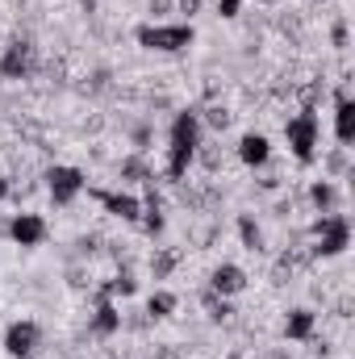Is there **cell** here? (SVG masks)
<instances>
[{"label":"cell","mask_w":355,"mask_h":359,"mask_svg":"<svg viewBox=\"0 0 355 359\" xmlns=\"http://www.w3.org/2000/svg\"><path fill=\"white\" fill-rule=\"evenodd\" d=\"M196 155H201V117L192 109H184L172 117V130H168V180L188 176Z\"/></svg>","instance_id":"obj_1"},{"label":"cell","mask_w":355,"mask_h":359,"mask_svg":"<svg viewBox=\"0 0 355 359\" xmlns=\"http://www.w3.org/2000/svg\"><path fill=\"white\" fill-rule=\"evenodd\" d=\"M284 142L293 151L297 163H314L318 159V142H322V126H318V113L314 109H301L297 117L284 121Z\"/></svg>","instance_id":"obj_2"},{"label":"cell","mask_w":355,"mask_h":359,"mask_svg":"<svg viewBox=\"0 0 355 359\" xmlns=\"http://www.w3.org/2000/svg\"><path fill=\"white\" fill-rule=\"evenodd\" d=\"M138 46L147 50H159V55H180L196 42V29L188 21H176V25H163V21H151V25H138Z\"/></svg>","instance_id":"obj_3"},{"label":"cell","mask_w":355,"mask_h":359,"mask_svg":"<svg viewBox=\"0 0 355 359\" xmlns=\"http://www.w3.org/2000/svg\"><path fill=\"white\" fill-rule=\"evenodd\" d=\"M314 234H318V243H314V255H322V259H335V255H343L347 247H351V222H347V213H322L318 217V226H314Z\"/></svg>","instance_id":"obj_4"},{"label":"cell","mask_w":355,"mask_h":359,"mask_svg":"<svg viewBox=\"0 0 355 359\" xmlns=\"http://www.w3.org/2000/svg\"><path fill=\"white\" fill-rule=\"evenodd\" d=\"M84 188H88V180H84L80 168H51L46 172V192H51L55 205H72Z\"/></svg>","instance_id":"obj_5"},{"label":"cell","mask_w":355,"mask_h":359,"mask_svg":"<svg viewBox=\"0 0 355 359\" xmlns=\"http://www.w3.org/2000/svg\"><path fill=\"white\" fill-rule=\"evenodd\" d=\"M38 343H42V334H38L34 322H8V330H4V355L34 359L38 355Z\"/></svg>","instance_id":"obj_6"},{"label":"cell","mask_w":355,"mask_h":359,"mask_svg":"<svg viewBox=\"0 0 355 359\" xmlns=\"http://www.w3.org/2000/svg\"><path fill=\"white\" fill-rule=\"evenodd\" d=\"M100 205H105V213H113V217H121V222H138L142 217V201L134 196V192H113V188H96L92 192Z\"/></svg>","instance_id":"obj_7"},{"label":"cell","mask_w":355,"mask_h":359,"mask_svg":"<svg viewBox=\"0 0 355 359\" xmlns=\"http://www.w3.org/2000/svg\"><path fill=\"white\" fill-rule=\"evenodd\" d=\"M8 238H13L17 247H42V238H46V222H42L38 213H13V222H8Z\"/></svg>","instance_id":"obj_8"},{"label":"cell","mask_w":355,"mask_h":359,"mask_svg":"<svg viewBox=\"0 0 355 359\" xmlns=\"http://www.w3.org/2000/svg\"><path fill=\"white\" fill-rule=\"evenodd\" d=\"M243 288H247V271L239 264H217L209 271V292L213 297H239Z\"/></svg>","instance_id":"obj_9"},{"label":"cell","mask_w":355,"mask_h":359,"mask_svg":"<svg viewBox=\"0 0 355 359\" xmlns=\"http://www.w3.org/2000/svg\"><path fill=\"white\" fill-rule=\"evenodd\" d=\"M29 63H34V46L29 42H8V50L0 59V76L4 80H25L29 76Z\"/></svg>","instance_id":"obj_10"},{"label":"cell","mask_w":355,"mask_h":359,"mask_svg":"<svg viewBox=\"0 0 355 359\" xmlns=\"http://www.w3.org/2000/svg\"><path fill=\"white\" fill-rule=\"evenodd\" d=\"M335 138H339V147L351 151V142H355V100L347 92L335 96Z\"/></svg>","instance_id":"obj_11"},{"label":"cell","mask_w":355,"mask_h":359,"mask_svg":"<svg viewBox=\"0 0 355 359\" xmlns=\"http://www.w3.org/2000/svg\"><path fill=\"white\" fill-rule=\"evenodd\" d=\"M239 163H247V168H267V163H272V142H267V134H243V138H239Z\"/></svg>","instance_id":"obj_12"},{"label":"cell","mask_w":355,"mask_h":359,"mask_svg":"<svg viewBox=\"0 0 355 359\" xmlns=\"http://www.w3.org/2000/svg\"><path fill=\"white\" fill-rule=\"evenodd\" d=\"M309 201H314V209H318V213H335V209H339V184H335V180H314V184H309Z\"/></svg>","instance_id":"obj_13"},{"label":"cell","mask_w":355,"mask_h":359,"mask_svg":"<svg viewBox=\"0 0 355 359\" xmlns=\"http://www.w3.org/2000/svg\"><path fill=\"white\" fill-rule=\"evenodd\" d=\"M309 334H314V309H293V313L284 318V339L305 343Z\"/></svg>","instance_id":"obj_14"},{"label":"cell","mask_w":355,"mask_h":359,"mask_svg":"<svg viewBox=\"0 0 355 359\" xmlns=\"http://www.w3.org/2000/svg\"><path fill=\"white\" fill-rule=\"evenodd\" d=\"M92 330H96V334H117V330H121V313L113 309V301H109V297H100L96 318H92Z\"/></svg>","instance_id":"obj_15"},{"label":"cell","mask_w":355,"mask_h":359,"mask_svg":"<svg viewBox=\"0 0 355 359\" xmlns=\"http://www.w3.org/2000/svg\"><path fill=\"white\" fill-rule=\"evenodd\" d=\"M239 238H243V247H251V251H260V247H264V230L255 226V217H251V213H243V217H239Z\"/></svg>","instance_id":"obj_16"},{"label":"cell","mask_w":355,"mask_h":359,"mask_svg":"<svg viewBox=\"0 0 355 359\" xmlns=\"http://www.w3.org/2000/svg\"><path fill=\"white\" fill-rule=\"evenodd\" d=\"M172 309H176V292H168V288L151 292V301H147V313H151V318H168Z\"/></svg>","instance_id":"obj_17"},{"label":"cell","mask_w":355,"mask_h":359,"mask_svg":"<svg viewBox=\"0 0 355 359\" xmlns=\"http://www.w3.org/2000/svg\"><path fill=\"white\" fill-rule=\"evenodd\" d=\"M142 213H147V217H138V222L147 226V234H159V230H163V213H159V209H142Z\"/></svg>","instance_id":"obj_18"},{"label":"cell","mask_w":355,"mask_h":359,"mask_svg":"<svg viewBox=\"0 0 355 359\" xmlns=\"http://www.w3.org/2000/svg\"><path fill=\"white\" fill-rule=\"evenodd\" d=\"M243 4H247V0H217V13H222V17H239Z\"/></svg>","instance_id":"obj_19"},{"label":"cell","mask_w":355,"mask_h":359,"mask_svg":"<svg viewBox=\"0 0 355 359\" xmlns=\"http://www.w3.org/2000/svg\"><path fill=\"white\" fill-rule=\"evenodd\" d=\"M196 4H201V0H180V13H192Z\"/></svg>","instance_id":"obj_20"},{"label":"cell","mask_w":355,"mask_h":359,"mask_svg":"<svg viewBox=\"0 0 355 359\" xmlns=\"http://www.w3.org/2000/svg\"><path fill=\"white\" fill-rule=\"evenodd\" d=\"M4 196H8V180L0 176V201H4Z\"/></svg>","instance_id":"obj_21"}]
</instances>
